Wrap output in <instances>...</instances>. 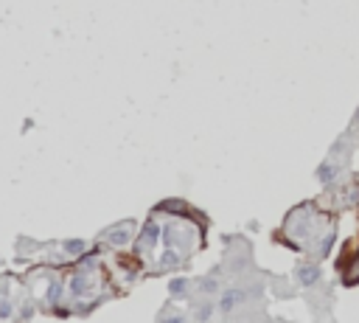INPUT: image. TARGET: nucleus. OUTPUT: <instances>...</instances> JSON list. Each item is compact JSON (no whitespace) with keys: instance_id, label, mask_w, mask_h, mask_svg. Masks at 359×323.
<instances>
[{"instance_id":"1","label":"nucleus","mask_w":359,"mask_h":323,"mask_svg":"<svg viewBox=\"0 0 359 323\" xmlns=\"http://www.w3.org/2000/svg\"><path fill=\"white\" fill-rule=\"evenodd\" d=\"M157 225L154 222H149L146 225V231H143V250H152L154 248V242H157Z\"/></svg>"},{"instance_id":"2","label":"nucleus","mask_w":359,"mask_h":323,"mask_svg":"<svg viewBox=\"0 0 359 323\" xmlns=\"http://www.w3.org/2000/svg\"><path fill=\"white\" fill-rule=\"evenodd\" d=\"M242 298H244V295H242V292H236V290H230V292H227V295L222 298V309H225V312H230V309H233V307H236V303H238V301H242Z\"/></svg>"},{"instance_id":"3","label":"nucleus","mask_w":359,"mask_h":323,"mask_svg":"<svg viewBox=\"0 0 359 323\" xmlns=\"http://www.w3.org/2000/svg\"><path fill=\"white\" fill-rule=\"evenodd\" d=\"M359 281V256L348 264V270H345V284H356Z\"/></svg>"},{"instance_id":"4","label":"nucleus","mask_w":359,"mask_h":323,"mask_svg":"<svg viewBox=\"0 0 359 323\" xmlns=\"http://www.w3.org/2000/svg\"><path fill=\"white\" fill-rule=\"evenodd\" d=\"M317 276H320L317 267H303V270H301V281H303V284H314Z\"/></svg>"},{"instance_id":"5","label":"nucleus","mask_w":359,"mask_h":323,"mask_svg":"<svg viewBox=\"0 0 359 323\" xmlns=\"http://www.w3.org/2000/svg\"><path fill=\"white\" fill-rule=\"evenodd\" d=\"M65 250H68V253H82V250H85V242H82V239H79V242H76V239H73V242H68V244H65Z\"/></svg>"},{"instance_id":"6","label":"nucleus","mask_w":359,"mask_h":323,"mask_svg":"<svg viewBox=\"0 0 359 323\" xmlns=\"http://www.w3.org/2000/svg\"><path fill=\"white\" fill-rule=\"evenodd\" d=\"M185 292V281H171V295H183Z\"/></svg>"},{"instance_id":"7","label":"nucleus","mask_w":359,"mask_h":323,"mask_svg":"<svg viewBox=\"0 0 359 323\" xmlns=\"http://www.w3.org/2000/svg\"><path fill=\"white\" fill-rule=\"evenodd\" d=\"M169 323H183V318H171Z\"/></svg>"}]
</instances>
